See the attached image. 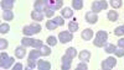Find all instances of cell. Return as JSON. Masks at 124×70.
<instances>
[{
    "instance_id": "cell-16",
    "label": "cell",
    "mask_w": 124,
    "mask_h": 70,
    "mask_svg": "<svg viewBox=\"0 0 124 70\" xmlns=\"http://www.w3.org/2000/svg\"><path fill=\"white\" fill-rule=\"evenodd\" d=\"M61 16L63 18H71L73 16V11L71 7H62L61 9Z\"/></svg>"
},
{
    "instance_id": "cell-37",
    "label": "cell",
    "mask_w": 124,
    "mask_h": 70,
    "mask_svg": "<svg viewBox=\"0 0 124 70\" xmlns=\"http://www.w3.org/2000/svg\"><path fill=\"white\" fill-rule=\"evenodd\" d=\"M118 47L124 48V37H123V38H120V39H118Z\"/></svg>"
},
{
    "instance_id": "cell-4",
    "label": "cell",
    "mask_w": 124,
    "mask_h": 70,
    "mask_svg": "<svg viewBox=\"0 0 124 70\" xmlns=\"http://www.w3.org/2000/svg\"><path fill=\"white\" fill-rule=\"evenodd\" d=\"M41 29H42V27H41V25L39 22H34L31 25H27L23 28V33L25 36H32V35H36V33H40Z\"/></svg>"
},
{
    "instance_id": "cell-25",
    "label": "cell",
    "mask_w": 124,
    "mask_h": 70,
    "mask_svg": "<svg viewBox=\"0 0 124 70\" xmlns=\"http://www.w3.org/2000/svg\"><path fill=\"white\" fill-rule=\"evenodd\" d=\"M57 41H58V39H57L55 36H48V37H47V39H46L47 44H48V46H51V47H55V46L57 44Z\"/></svg>"
},
{
    "instance_id": "cell-27",
    "label": "cell",
    "mask_w": 124,
    "mask_h": 70,
    "mask_svg": "<svg viewBox=\"0 0 124 70\" xmlns=\"http://www.w3.org/2000/svg\"><path fill=\"white\" fill-rule=\"evenodd\" d=\"M110 5L113 9H119V7H122L123 1L122 0H110Z\"/></svg>"
},
{
    "instance_id": "cell-33",
    "label": "cell",
    "mask_w": 124,
    "mask_h": 70,
    "mask_svg": "<svg viewBox=\"0 0 124 70\" xmlns=\"http://www.w3.org/2000/svg\"><path fill=\"white\" fill-rule=\"evenodd\" d=\"M8 46H9V43H8L6 39H4V38L0 39V49H1V51H5L8 48Z\"/></svg>"
},
{
    "instance_id": "cell-23",
    "label": "cell",
    "mask_w": 124,
    "mask_h": 70,
    "mask_svg": "<svg viewBox=\"0 0 124 70\" xmlns=\"http://www.w3.org/2000/svg\"><path fill=\"white\" fill-rule=\"evenodd\" d=\"M3 18L5 20V21H11V20L14 18V12L11 11V10H6V11H4V14H3Z\"/></svg>"
},
{
    "instance_id": "cell-5",
    "label": "cell",
    "mask_w": 124,
    "mask_h": 70,
    "mask_svg": "<svg viewBox=\"0 0 124 70\" xmlns=\"http://www.w3.org/2000/svg\"><path fill=\"white\" fill-rule=\"evenodd\" d=\"M14 62H15V59L9 57L6 52H4V51L1 52V54H0V66H1L3 69L11 68L14 65Z\"/></svg>"
},
{
    "instance_id": "cell-31",
    "label": "cell",
    "mask_w": 124,
    "mask_h": 70,
    "mask_svg": "<svg viewBox=\"0 0 124 70\" xmlns=\"http://www.w3.org/2000/svg\"><path fill=\"white\" fill-rule=\"evenodd\" d=\"M54 21H55V23L57 25V26H62V25H65V18L62 17V16H56L55 18H52Z\"/></svg>"
},
{
    "instance_id": "cell-10",
    "label": "cell",
    "mask_w": 124,
    "mask_h": 70,
    "mask_svg": "<svg viewBox=\"0 0 124 70\" xmlns=\"http://www.w3.org/2000/svg\"><path fill=\"white\" fill-rule=\"evenodd\" d=\"M62 6H63V1L62 0H50V3L46 7H51L54 9L55 11H57V10H61Z\"/></svg>"
},
{
    "instance_id": "cell-1",
    "label": "cell",
    "mask_w": 124,
    "mask_h": 70,
    "mask_svg": "<svg viewBox=\"0 0 124 70\" xmlns=\"http://www.w3.org/2000/svg\"><path fill=\"white\" fill-rule=\"evenodd\" d=\"M77 55V49L75 47H70L65 55L62 57V65H61V69L62 70H70L71 66H72V60L76 58Z\"/></svg>"
},
{
    "instance_id": "cell-6",
    "label": "cell",
    "mask_w": 124,
    "mask_h": 70,
    "mask_svg": "<svg viewBox=\"0 0 124 70\" xmlns=\"http://www.w3.org/2000/svg\"><path fill=\"white\" fill-rule=\"evenodd\" d=\"M21 44L24 47H31V48H41L44 46L41 39H34V38H29V37H24L21 39Z\"/></svg>"
},
{
    "instance_id": "cell-12",
    "label": "cell",
    "mask_w": 124,
    "mask_h": 70,
    "mask_svg": "<svg viewBox=\"0 0 124 70\" xmlns=\"http://www.w3.org/2000/svg\"><path fill=\"white\" fill-rule=\"evenodd\" d=\"M15 5V0H1V9L4 11L6 10H13Z\"/></svg>"
},
{
    "instance_id": "cell-9",
    "label": "cell",
    "mask_w": 124,
    "mask_h": 70,
    "mask_svg": "<svg viewBox=\"0 0 124 70\" xmlns=\"http://www.w3.org/2000/svg\"><path fill=\"white\" fill-rule=\"evenodd\" d=\"M72 39H73V33L71 31H62V32L58 33V41L63 44L71 42Z\"/></svg>"
},
{
    "instance_id": "cell-14",
    "label": "cell",
    "mask_w": 124,
    "mask_h": 70,
    "mask_svg": "<svg viewBox=\"0 0 124 70\" xmlns=\"http://www.w3.org/2000/svg\"><path fill=\"white\" fill-rule=\"evenodd\" d=\"M93 29H91V28H85L83 31H82V33H81V37L85 39V41H91V39L93 38Z\"/></svg>"
},
{
    "instance_id": "cell-2",
    "label": "cell",
    "mask_w": 124,
    "mask_h": 70,
    "mask_svg": "<svg viewBox=\"0 0 124 70\" xmlns=\"http://www.w3.org/2000/svg\"><path fill=\"white\" fill-rule=\"evenodd\" d=\"M42 55L40 48H34L32 51L29 53V58H27V68L30 69H35V66H37L36 60H39V58Z\"/></svg>"
},
{
    "instance_id": "cell-20",
    "label": "cell",
    "mask_w": 124,
    "mask_h": 70,
    "mask_svg": "<svg viewBox=\"0 0 124 70\" xmlns=\"http://www.w3.org/2000/svg\"><path fill=\"white\" fill-rule=\"evenodd\" d=\"M107 17H108V20H109V21L116 22L117 20H118V17H119V15H118V12H117V11H114V9H113V10H110V11H108V15H107Z\"/></svg>"
},
{
    "instance_id": "cell-36",
    "label": "cell",
    "mask_w": 124,
    "mask_h": 70,
    "mask_svg": "<svg viewBox=\"0 0 124 70\" xmlns=\"http://www.w3.org/2000/svg\"><path fill=\"white\" fill-rule=\"evenodd\" d=\"M13 69L14 70H21V69H24V65L21 63H16V64L13 65Z\"/></svg>"
},
{
    "instance_id": "cell-17",
    "label": "cell",
    "mask_w": 124,
    "mask_h": 70,
    "mask_svg": "<svg viewBox=\"0 0 124 70\" xmlns=\"http://www.w3.org/2000/svg\"><path fill=\"white\" fill-rule=\"evenodd\" d=\"M78 58L81 62H88L91 59V52L87 51V49H85V51H82L79 54H78Z\"/></svg>"
},
{
    "instance_id": "cell-11",
    "label": "cell",
    "mask_w": 124,
    "mask_h": 70,
    "mask_svg": "<svg viewBox=\"0 0 124 70\" xmlns=\"http://www.w3.org/2000/svg\"><path fill=\"white\" fill-rule=\"evenodd\" d=\"M86 21H87L88 23H92V25L97 23V21H98V16H97V14H96V12H93V11H88V12H86Z\"/></svg>"
},
{
    "instance_id": "cell-15",
    "label": "cell",
    "mask_w": 124,
    "mask_h": 70,
    "mask_svg": "<svg viewBox=\"0 0 124 70\" xmlns=\"http://www.w3.org/2000/svg\"><path fill=\"white\" fill-rule=\"evenodd\" d=\"M45 9H46V5L44 3V0H35V4H34V10L35 11L44 12Z\"/></svg>"
},
{
    "instance_id": "cell-34",
    "label": "cell",
    "mask_w": 124,
    "mask_h": 70,
    "mask_svg": "<svg viewBox=\"0 0 124 70\" xmlns=\"http://www.w3.org/2000/svg\"><path fill=\"white\" fill-rule=\"evenodd\" d=\"M114 54H116L118 58H122V57H124V48H120V47H118V48L116 49Z\"/></svg>"
},
{
    "instance_id": "cell-8",
    "label": "cell",
    "mask_w": 124,
    "mask_h": 70,
    "mask_svg": "<svg viewBox=\"0 0 124 70\" xmlns=\"http://www.w3.org/2000/svg\"><path fill=\"white\" fill-rule=\"evenodd\" d=\"M117 65V59L114 57H108L107 59H104V60L102 62V69L103 70H109V69H113Z\"/></svg>"
},
{
    "instance_id": "cell-19",
    "label": "cell",
    "mask_w": 124,
    "mask_h": 70,
    "mask_svg": "<svg viewBox=\"0 0 124 70\" xmlns=\"http://www.w3.org/2000/svg\"><path fill=\"white\" fill-rule=\"evenodd\" d=\"M37 68L40 70H50L51 69V64L46 60H37Z\"/></svg>"
},
{
    "instance_id": "cell-3",
    "label": "cell",
    "mask_w": 124,
    "mask_h": 70,
    "mask_svg": "<svg viewBox=\"0 0 124 70\" xmlns=\"http://www.w3.org/2000/svg\"><path fill=\"white\" fill-rule=\"evenodd\" d=\"M107 39H108V33L106 31H98L96 33V38H94V41H93V44L98 48H102V47L106 46Z\"/></svg>"
},
{
    "instance_id": "cell-13",
    "label": "cell",
    "mask_w": 124,
    "mask_h": 70,
    "mask_svg": "<svg viewBox=\"0 0 124 70\" xmlns=\"http://www.w3.org/2000/svg\"><path fill=\"white\" fill-rule=\"evenodd\" d=\"M25 55H26V47H24V46L21 44L20 47H16V48H15V57H16V58L23 59Z\"/></svg>"
},
{
    "instance_id": "cell-29",
    "label": "cell",
    "mask_w": 124,
    "mask_h": 70,
    "mask_svg": "<svg viewBox=\"0 0 124 70\" xmlns=\"http://www.w3.org/2000/svg\"><path fill=\"white\" fill-rule=\"evenodd\" d=\"M40 51H41V53H42L44 57H47V55L51 54V49H50V47H47V46H42V47L40 48Z\"/></svg>"
},
{
    "instance_id": "cell-18",
    "label": "cell",
    "mask_w": 124,
    "mask_h": 70,
    "mask_svg": "<svg viewBox=\"0 0 124 70\" xmlns=\"http://www.w3.org/2000/svg\"><path fill=\"white\" fill-rule=\"evenodd\" d=\"M31 18L34 20V21H37V22H40V21H42L44 20V12H40V11H34L31 12Z\"/></svg>"
},
{
    "instance_id": "cell-24",
    "label": "cell",
    "mask_w": 124,
    "mask_h": 70,
    "mask_svg": "<svg viewBox=\"0 0 124 70\" xmlns=\"http://www.w3.org/2000/svg\"><path fill=\"white\" fill-rule=\"evenodd\" d=\"M57 27H58V26L55 23V21H54L52 18L48 20V21L46 22V28H47V29H50V31H55V29H56Z\"/></svg>"
},
{
    "instance_id": "cell-32",
    "label": "cell",
    "mask_w": 124,
    "mask_h": 70,
    "mask_svg": "<svg viewBox=\"0 0 124 70\" xmlns=\"http://www.w3.org/2000/svg\"><path fill=\"white\" fill-rule=\"evenodd\" d=\"M44 12H45V16H47V17L51 18V17L55 15V10H54V9H51V7H46Z\"/></svg>"
},
{
    "instance_id": "cell-28",
    "label": "cell",
    "mask_w": 124,
    "mask_h": 70,
    "mask_svg": "<svg viewBox=\"0 0 124 70\" xmlns=\"http://www.w3.org/2000/svg\"><path fill=\"white\" fill-rule=\"evenodd\" d=\"M9 31H10V26L8 23H1V25H0V33H1V35H5Z\"/></svg>"
},
{
    "instance_id": "cell-21",
    "label": "cell",
    "mask_w": 124,
    "mask_h": 70,
    "mask_svg": "<svg viewBox=\"0 0 124 70\" xmlns=\"http://www.w3.org/2000/svg\"><path fill=\"white\" fill-rule=\"evenodd\" d=\"M78 23L76 22V18L73 20V21H70L68 22V31H71L72 33H73V32H76L77 31V29H78Z\"/></svg>"
},
{
    "instance_id": "cell-26",
    "label": "cell",
    "mask_w": 124,
    "mask_h": 70,
    "mask_svg": "<svg viewBox=\"0 0 124 70\" xmlns=\"http://www.w3.org/2000/svg\"><path fill=\"white\" fill-rule=\"evenodd\" d=\"M116 49H117V46L112 44V43H108V44L106 43V46H104V51H106L107 53H114Z\"/></svg>"
},
{
    "instance_id": "cell-22",
    "label": "cell",
    "mask_w": 124,
    "mask_h": 70,
    "mask_svg": "<svg viewBox=\"0 0 124 70\" xmlns=\"http://www.w3.org/2000/svg\"><path fill=\"white\" fill-rule=\"evenodd\" d=\"M72 7L75 10H82V7H83V0H72Z\"/></svg>"
},
{
    "instance_id": "cell-35",
    "label": "cell",
    "mask_w": 124,
    "mask_h": 70,
    "mask_svg": "<svg viewBox=\"0 0 124 70\" xmlns=\"http://www.w3.org/2000/svg\"><path fill=\"white\" fill-rule=\"evenodd\" d=\"M77 69H79V70H87V69H88L87 62H81V63L77 65Z\"/></svg>"
},
{
    "instance_id": "cell-30",
    "label": "cell",
    "mask_w": 124,
    "mask_h": 70,
    "mask_svg": "<svg viewBox=\"0 0 124 70\" xmlns=\"http://www.w3.org/2000/svg\"><path fill=\"white\" fill-rule=\"evenodd\" d=\"M114 35H116V36H119V37L124 36V25L118 26V27L114 29Z\"/></svg>"
},
{
    "instance_id": "cell-7",
    "label": "cell",
    "mask_w": 124,
    "mask_h": 70,
    "mask_svg": "<svg viewBox=\"0 0 124 70\" xmlns=\"http://www.w3.org/2000/svg\"><path fill=\"white\" fill-rule=\"evenodd\" d=\"M108 7V3L106 0H97V1L92 3V11L93 12H101L103 10H106Z\"/></svg>"
}]
</instances>
